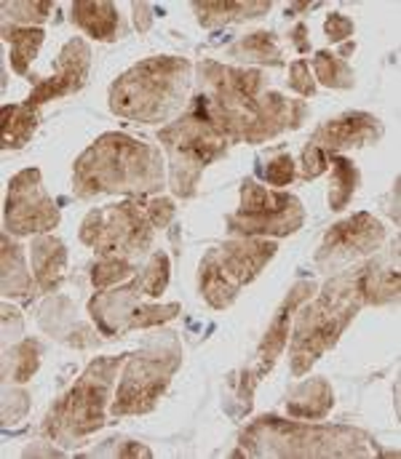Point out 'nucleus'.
Wrapping results in <instances>:
<instances>
[{"label":"nucleus","mask_w":401,"mask_h":459,"mask_svg":"<svg viewBox=\"0 0 401 459\" xmlns=\"http://www.w3.org/2000/svg\"><path fill=\"white\" fill-rule=\"evenodd\" d=\"M75 182L83 195L102 190H147L161 182V163L147 144L124 134H108L78 160Z\"/></svg>","instance_id":"obj_1"},{"label":"nucleus","mask_w":401,"mask_h":459,"mask_svg":"<svg viewBox=\"0 0 401 459\" xmlns=\"http://www.w3.org/2000/svg\"><path fill=\"white\" fill-rule=\"evenodd\" d=\"M364 275L367 270L337 278L335 283L327 286L321 299H316L297 316L294 347H292L294 374H305L313 366V360L327 347L335 344L337 334L353 318V313L364 302Z\"/></svg>","instance_id":"obj_2"},{"label":"nucleus","mask_w":401,"mask_h":459,"mask_svg":"<svg viewBox=\"0 0 401 459\" xmlns=\"http://www.w3.org/2000/svg\"><path fill=\"white\" fill-rule=\"evenodd\" d=\"M187 62L182 59H150L129 70L116 86L110 105L124 117L136 120H161L185 94L187 86Z\"/></svg>","instance_id":"obj_3"},{"label":"nucleus","mask_w":401,"mask_h":459,"mask_svg":"<svg viewBox=\"0 0 401 459\" xmlns=\"http://www.w3.org/2000/svg\"><path fill=\"white\" fill-rule=\"evenodd\" d=\"M118 368V360H100L94 363L81 382L67 393L65 401L54 409L48 417V433L59 436L62 430L70 436H86L92 430H100L105 425V403L113 385V371Z\"/></svg>","instance_id":"obj_4"},{"label":"nucleus","mask_w":401,"mask_h":459,"mask_svg":"<svg viewBox=\"0 0 401 459\" xmlns=\"http://www.w3.org/2000/svg\"><path fill=\"white\" fill-rule=\"evenodd\" d=\"M228 222L247 235H289L302 225V209L300 201L286 193H270L255 182H244L241 209Z\"/></svg>","instance_id":"obj_5"},{"label":"nucleus","mask_w":401,"mask_h":459,"mask_svg":"<svg viewBox=\"0 0 401 459\" xmlns=\"http://www.w3.org/2000/svg\"><path fill=\"white\" fill-rule=\"evenodd\" d=\"M174 368H177V352L163 355L161 350H153L136 355L118 387L113 414H136L153 409L158 395L166 390Z\"/></svg>","instance_id":"obj_6"},{"label":"nucleus","mask_w":401,"mask_h":459,"mask_svg":"<svg viewBox=\"0 0 401 459\" xmlns=\"http://www.w3.org/2000/svg\"><path fill=\"white\" fill-rule=\"evenodd\" d=\"M108 225H102V212H92L89 220L83 222V243L100 246L105 254H116V248L139 251L150 243V225L139 206L124 204L118 209H110L105 214Z\"/></svg>","instance_id":"obj_7"},{"label":"nucleus","mask_w":401,"mask_h":459,"mask_svg":"<svg viewBox=\"0 0 401 459\" xmlns=\"http://www.w3.org/2000/svg\"><path fill=\"white\" fill-rule=\"evenodd\" d=\"M59 212L46 198L40 187V174L24 171L11 182L8 201H5V225L13 232H38V230L57 228Z\"/></svg>","instance_id":"obj_8"},{"label":"nucleus","mask_w":401,"mask_h":459,"mask_svg":"<svg viewBox=\"0 0 401 459\" xmlns=\"http://www.w3.org/2000/svg\"><path fill=\"white\" fill-rule=\"evenodd\" d=\"M86 73H89V46L83 40H70L65 46V51L59 54L57 75L43 81L32 91V97L27 100V108H35V105L51 102L54 97L78 91L83 86V81H86Z\"/></svg>","instance_id":"obj_9"},{"label":"nucleus","mask_w":401,"mask_h":459,"mask_svg":"<svg viewBox=\"0 0 401 459\" xmlns=\"http://www.w3.org/2000/svg\"><path fill=\"white\" fill-rule=\"evenodd\" d=\"M275 246L267 240H249V243H228L225 248L209 254L214 267L239 289L241 283H249L273 256Z\"/></svg>","instance_id":"obj_10"},{"label":"nucleus","mask_w":401,"mask_h":459,"mask_svg":"<svg viewBox=\"0 0 401 459\" xmlns=\"http://www.w3.org/2000/svg\"><path fill=\"white\" fill-rule=\"evenodd\" d=\"M380 240H383L380 222L372 220L370 214H356L353 220L332 228L318 251V259L324 262L327 256H335V254H364V251H372Z\"/></svg>","instance_id":"obj_11"},{"label":"nucleus","mask_w":401,"mask_h":459,"mask_svg":"<svg viewBox=\"0 0 401 459\" xmlns=\"http://www.w3.org/2000/svg\"><path fill=\"white\" fill-rule=\"evenodd\" d=\"M380 136V126L372 115L353 113L345 115L343 120H335V123H327L324 128L316 131L313 136V144L321 147V150H332V147H345V144H362V142H370Z\"/></svg>","instance_id":"obj_12"},{"label":"nucleus","mask_w":401,"mask_h":459,"mask_svg":"<svg viewBox=\"0 0 401 459\" xmlns=\"http://www.w3.org/2000/svg\"><path fill=\"white\" fill-rule=\"evenodd\" d=\"M65 259H67L65 246L57 238H40L32 246V264H35V273H38V281H40L43 291L54 289L62 281Z\"/></svg>","instance_id":"obj_13"},{"label":"nucleus","mask_w":401,"mask_h":459,"mask_svg":"<svg viewBox=\"0 0 401 459\" xmlns=\"http://www.w3.org/2000/svg\"><path fill=\"white\" fill-rule=\"evenodd\" d=\"M313 286L310 283H300V286H294V291H292V297H289V302L281 307V313H278V318L273 321V326H270V332L266 334V342H263V350H260V374H266L267 368L273 366V360L278 358V352L283 350V344H286V332H289V313L294 310V305L302 299V294L305 291H310Z\"/></svg>","instance_id":"obj_14"},{"label":"nucleus","mask_w":401,"mask_h":459,"mask_svg":"<svg viewBox=\"0 0 401 459\" xmlns=\"http://www.w3.org/2000/svg\"><path fill=\"white\" fill-rule=\"evenodd\" d=\"M73 19L97 40H110L118 24V13L110 3H75Z\"/></svg>","instance_id":"obj_15"},{"label":"nucleus","mask_w":401,"mask_h":459,"mask_svg":"<svg viewBox=\"0 0 401 459\" xmlns=\"http://www.w3.org/2000/svg\"><path fill=\"white\" fill-rule=\"evenodd\" d=\"M292 398L305 401V403H289V411L294 417H302V420H318L332 409V390L321 379H316L310 385H302Z\"/></svg>","instance_id":"obj_16"},{"label":"nucleus","mask_w":401,"mask_h":459,"mask_svg":"<svg viewBox=\"0 0 401 459\" xmlns=\"http://www.w3.org/2000/svg\"><path fill=\"white\" fill-rule=\"evenodd\" d=\"M3 35L11 43V65H13V70L19 75H24L27 67H30V62L35 59L40 43H43V30L24 27V30H5Z\"/></svg>","instance_id":"obj_17"},{"label":"nucleus","mask_w":401,"mask_h":459,"mask_svg":"<svg viewBox=\"0 0 401 459\" xmlns=\"http://www.w3.org/2000/svg\"><path fill=\"white\" fill-rule=\"evenodd\" d=\"M3 147H22L35 131L32 108H5L3 110Z\"/></svg>","instance_id":"obj_18"},{"label":"nucleus","mask_w":401,"mask_h":459,"mask_svg":"<svg viewBox=\"0 0 401 459\" xmlns=\"http://www.w3.org/2000/svg\"><path fill=\"white\" fill-rule=\"evenodd\" d=\"M332 160H335V171H332V187H329V206L335 212H340L353 198L359 174L351 160H345V158H332Z\"/></svg>","instance_id":"obj_19"},{"label":"nucleus","mask_w":401,"mask_h":459,"mask_svg":"<svg viewBox=\"0 0 401 459\" xmlns=\"http://www.w3.org/2000/svg\"><path fill=\"white\" fill-rule=\"evenodd\" d=\"M3 270H5V278H3V291H5V297H22V294L27 291L30 278L24 275L22 248L11 246L5 238H3Z\"/></svg>","instance_id":"obj_20"},{"label":"nucleus","mask_w":401,"mask_h":459,"mask_svg":"<svg viewBox=\"0 0 401 459\" xmlns=\"http://www.w3.org/2000/svg\"><path fill=\"white\" fill-rule=\"evenodd\" d=\"M316 73H318V81L327 83V86H335V89H348L353 81L351 70L345 67L343 59H337L335 54L329 51H318L316 54Z\"/></svg>","instance_id":"obj_21"},{"label":"nucleus","mask_w":401,"mask_h":459,"mask_svg":"<svg viewBox=\"0 0 401 459\" xmlns=\"http://www.w3.org/2000/svg\"><path fill=\"white\" fill-rule=\"evenodd\" d=\"M233 51L249 56V59H255V62H273V65L281 62V59H278V56H281V54H278V46L273 43V38H270L267 32H255V35H249V38L241 40Z\"/></svg>","instance_id":"obj_22"},{"label":"nucleus","mask_w":401,"mask_h":459,"mask_svg":"<svg viewBox=\"0 0 401 459\" xmlns=\"http://www.w3.org/2000/svg\"><path fill=\"white\" fill-rule=\"evenodd\" d=\"M129 273H132V264H129L126 259H121V256H110V259H102V262L94 267L92 281H94V286H108V283H118V281H124Z\"/></svg>","instance_id":"obj_23"},{"label":"nucleus","mask_w":401,"mask_h":459,"mask_svg":"<svg viewBox=\"0 0 401 459\" xmlns=\"http://www.w3.org/2000/svg\"><path fill=\"white\" fill-rule=\"evenodd\" d=\"M166 281H169V262H166L163 254H158V256H153V264L147 267V273H144L139 289H142L147 297H158V294L163 291Z\"/></svg>","instance_id":"obj_24"},{"label":"nucleus","mask_w":401,"mask_h":459,"mask_svg":"<svg viewBox=\"0 0 401 459\" xmlns=\"http://www.w3.org/2000/svg\"><path fill=\"white\" fill-rule=\"evenodd\" d=\"M16 368H13V379L16 382H27L35 368H38V344L35 342H22L16 347Z\"/></svg>","instance_id":"obj_25"},{"label":"nucleus","mask_w":401,"mask_h":459,"mask_svg":"<svg viewBox=\"0 0 401 459\" xmlns=\"http://www.w3.org/2000/svg\"><path fill=\"white\" fill-rule=\"evenodd\" d=\"M263 174H266L267 185H273V187H283V185H289V182L294 179V163H292V158H289V155H278V158L267 166Z\"/></svg>","instance_id":"obj_26"},{"label":"nucleus","mask_w":401,"mask_h":459,"mask_svg":"<svg viewBox=\"0 0 401 459\" xmlns=\"http://www.w3.org/2000/svg\"><path fill=\"white\" fill-rule=\"evenodd\" d=\"M302 160H305V179H316L327 166H329V158H327V150H321V147H316V144H308V150H305V155H302Z\"/></svg>","instance_id":"obj_27"},{"label":"nucleus","mask_w":401,"mask_h":459,"mask_svg":"<svg viewBox=\"0 0 401 459\" xmlns=\"http://www.w3.org/2000/svg\"><path fill=\"white\" fill-rule=\"evenodd\" d=\"M292 89H297L305 97H310L316 91V83L310 81V73H308V65L305 62H294L292 65Z\"/></svg>","instance_id":"obj_28"},{"label":"nucleus","mask_w":401,"mask_h":459,"mask_svg":"<svg viewBox=\"0 0 401 459\" xmlns=\"http://www.w3.org/2000/svg\"><path fill=\"white\" fill-rule=\"evenodd\" d=\"M324 30H327V35H329L332 40H343V38H348V35L353 32V22L345 19L343 13H332V16L327 19Z\"/></svg>","instance_id":"obj_29"},{"label":"nucleus","mask_w":401,"mask_h":459,"mask_svg":"<svg viewBox=\"0 0 401 459\" xmlns=\"http://www.w3.org/2000/svg\"><path fill=\"white\" fill-rule=\"evenodd\" d=\"M147 212H150V220H153V225L163 228V225L169 222V217L174 214V206H171L169 201H153Z\"/></svg>","instance_id":"obj_30"},{"label":"nucleus","mask_w":401,"mask_h":459,"mask_svg":"<svg viewBox=\"0 0 401 459\" xmlns=\"http://www.w3.org/2000/svg\"><path fill=\"white\" fill-rule=\"evenodd\" d=\"M305 32H308V27H305V24H297V27H294V43H297V48H300V51H308Z\"/></svg>","instance_id":"obj_31"}]
</instances>
